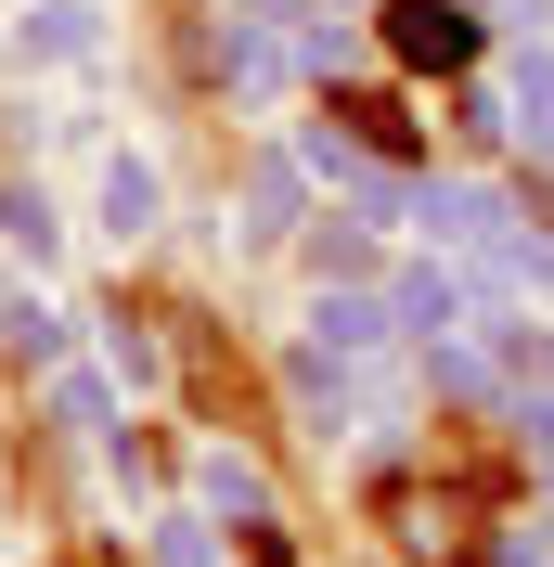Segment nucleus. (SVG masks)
I'll use <instances>...</instances> for the list:
<instances>
[{
    "mask_svg": "<svg viewBox=\"0 0 554 567\" xmlns=\"http://www.w3.org/2000/svg\"><path fill=\"white\" fill-rule=\"evenodd\" d=\"M400 52H413V65H464V13H400Z\"/></svg>",
    "mask_w": 554,
    "mask_h": 567,
    "instance_id": "1",
    "label": "nucleus"
}]
</instances>
